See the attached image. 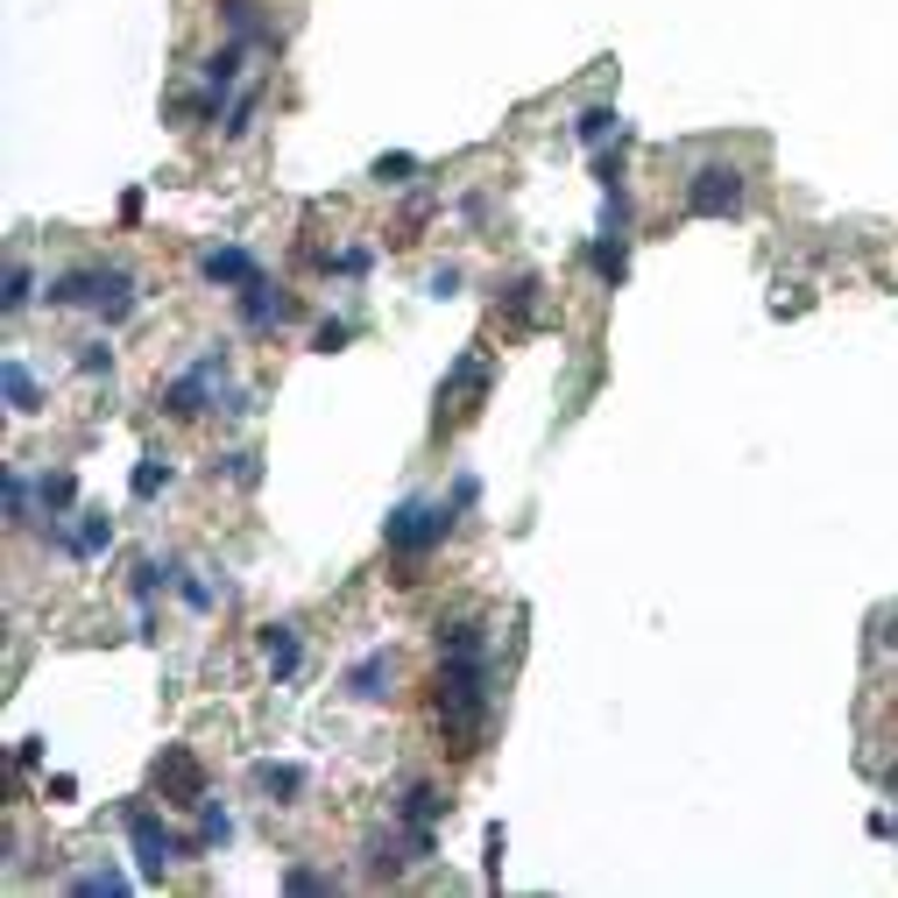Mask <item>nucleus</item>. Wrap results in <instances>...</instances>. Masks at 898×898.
<instances>
[{
	"label": "nucleus",
	"instance_id": "23",
	"mask_svg": "<svg viewBox=\"0 0 898 898\" xmlns=\"http://www.w3.org/2000/svg\"><path fill=\"white\" fill-rule=\"evenodd\" d=\"M411 170H417L411 157H382V163H375V178H382V184H411Z\"/></svg>",
	"mask_w": 898,
	"mask_h": 898
},
{
	"label": "nucleus",
	"instance_id": "6",
	"mask_svg": "<svg viewBox=\"0 0 898 898\" xmlns=\"http://www.w3.org/2000/svg\"><path fill=\"white\" fill-rule=\"evenodd\" d=\"M482 396H488V361L467 354L461 369L446 375V390H438V425H446V417H474V411H482Z\"/></svg>",
	"mask_w": 898,
	"mask_h": 898
},
{
	"label": "nucleus",
	"instance_id": "16",
	"mask_svg": "<svg viewBox=\"0 0 898 898\" xmlns=\"http://www.w3.org/2000/svg\"><path fill=\"white\" fill-rule=\"evenodd\" d=\"M503 304H509V319H524V326H531V319H538V283H531V276H517Z\"/></svg>",
	"mask_w": 898,
	"mask_h": 898
},
{
	"label": "nucleus",
	"instance_id": "28",
	"mask_svg": "<svg viewBox=\"0 0 898 898\" xmlns=\"http://www.w3.org/2000/svg\"><path fill=\"white\" fill-rule=\"evenodd\" d=\"M333 347H347V326H340V319H333V326H319V354H333Z\"/></svg>",
	"mask_w": 898,
	"mask_h": 898
},
{
	"label": "nucleus",
	"instance_id": "22",
	"mask_svg": "<svg viewBox=\"0 0 898 898\" xmlns=\"http://www.w3.org/2000/svg\"><path fill=\"white\" fill-rule=\"evenodd\" d=\"M595 270H602L608 283H623V270H629V262H623V241H602V248H595Z\"/></svg>",
	"mask_w": 898,
	"mask_h": 898
},
{
	"label": "nucleus",
	"instance_id": "9",
	"mask_svg": "<svg viewBox=\"0 0 898 898\" xmlns=\"http://www.w3.org/2000/svg\"><path fill=\"white\" fill-rule=\"evenodd\" d=\"M241 312H248V326H291V319H297V297L270 291V283H248V291H241Z\"/></svg>",
	"mask_w": 898,
	"mask_h": 898
},
{
	"label": "nucleus",
	"instance_id": "1",
	"mask_svg": "<svg viewBox=\"0 0 898 898\" xmlns=\"http://www.w3.org/2000/svg\"><path fill=\"white\" fill-rule=\"evenodd\" d=\"M438 736L453 750H482V729H488V644L474 623H446L438 629Z\"/></svg>",
	"mask_w": 898,
	"mask_h": 898
},
{
	"label": "nucleus",
	"instance_id": "5",
	"mask_svg": "<svg viewBox=\"0 0 898 898\" xmlns=\"http://www.w3.org/2000/svg\"><path fill=\"white\" fill-rule=\"evenodd\" d=\"M157 793H163V807H205V764L191 750H163L157 757Z\"/></svg>",
	"mask_w": 898,
	"mask_h": 898
},
{
	"label": "nucleus",
	"instance_id": "21",
	"mask_svg": "<svg viewBox=\"0 0 898 898\" xmlns=\"http://www.w3.org/2000/svg\"><path fill=\"white\" fill-rule=\"evenodd\" d=\"M163 482H170V467H163V461H142V467H135V482H128V488H135L142 503H149V495H157Z\"/></svg>",
	"mask_w": 898,
	"mask_h": 898
},
{
	"label": "nucleus",
	"instance_id": "17",
	"mask_svg": "<svg viewBox=\"0 0 898 898\" xmlns=\"http://www.w3.org/2000/svg\"><path fill=\"white\" fill-rule=\"evenodd\" d=\"M234 79H241V50H220L213 64H205V85H213V100H220V92L234 85Z\"/></svg>",
	"mask_w": 898,
	"mask_h": 898
},
{
	"label": "nucleus",
	"instance_id": "24",
	"mask_svg": "<svg viewBox=\"0 0 898 898\" xmlns=\"http://www.w3.org/2000/svg\"><path fill=\"white\" fill-rule=\"evenodd\" d=\"M79 891H85V898H113V891H121V877H113V870H92V877H79Z\"/></svg>",
	"mask_w": 898,
	"mask_h": 898
},
{
	"label": "nucleus",
	"instance_id": "18",
	"mask_svg": "<svg viewBox=\"0 0 898 898\" xmlns=\"http://www.w3.org/2000/svg\"><path fill=\"white\" fill-rule=\"evenodd\" d=\"M8 404L14 411H36V375L22 369V361H8Z\"/></svg>",
	"mask_w": 898,
	"mask_h": 898
},
{
	"label": "nucleus",
	"instance_id": "13",
	"mask_svg": "<svg viewBox=\"0 0 898 898\" xmlns=\"http://www.w3.org/2000/svg\"><path fill=\"white\" fill-rule=\"evenodd\" d=\"M438 814H446V799H438L432 786H411V799H404V820H411V828H432Z\"/></svg>",
	"mask_w": 898,
	"mask_h": 898
},
{
	"label": "nucleus",
	"instance_id": "10",
	"mask_svg": "<svg viewBox=\"0 0 898 898\" xmlns=\"http://www.w3.org/2000/svg\"><path fill=\"white\" fill-rule=\"evenodd\" d=\"M205 276L213 283H262V270H255V255H241V248H213V255H205Z\"/></svg>",
	"mask_w": 898,
	"mask_h": 898
},
{
	"label": "nucleus",
	"instance_id": "4",
	"mask_svg": "<svg viewBox=\"0 0 898 898\" xmlns=\"http://www.w3.org/2000/svg\"><path fill=\"white\" fill-rule=\"evenodd\" d=\"M453 531L446 509H432V503H404L390 524H382V538H390V552H432L438 538Z\"/></svg>",
	"mask_w": 898,
	"mask_h": 898
},
{
	"label": "nucleus",
	"instance_id": "29",
	"mask_svg": "<svg viewBox=\"0 0 898 898\" xmlns=\"http://www.w3.org/2000/svg\"><path fill=\"white\" fill-rule=\"evenodd\" d=\"M885 644H898V608H891V616H885Z\"/></svg>",
	"mask_w": 898,
	"mask_h": 898
},
{
	"label": "nucleus",
	"instance_id": "15",
	"mask_svg": "<svg viewBox=\"0 0 898 898\" xmlns=\"http://www.w3.org/2000/svg\"><path fill=\"white\" fill-rule=\"evenodd\" d=\"M226 835H234V820H226V807H213V799H205V820H199V842H191V849H220Z\"/></svg>",
	"mask_w": 898,
	"mask_h": 898
},
{
	"label": "nucleus",
	"instance_id": "26",
	"mask_svg": "<svg viewBox=\"0 0 898 898\" xmlns=\"http://www.w3.org/2000/svg\"><path fill=\"white\" fill-rule=\"evenodd\" d=\"M29 304V270H8V312H22Z\"/></svg>",
	"mask_w": 898,
	"mask_h": 898
},
{
	"label": "nucleus",
	"instance_id": "25",
	"mask_svg": "<svg viewBox=\"0 0 898 898\" xmlns=\"http://www.w3.org/2000/svg\"><path fill=\"white\" fill-rule=\"evenodd\" d=\"M71 503V474H50L43 482V509H64Z\"/></svg>",
	"mask_w": 898,
	"mask_h": 898
},
{
	"label": "nucleus",
	"instance_id": "27",
	"mask_svg": "<svg viewBox=\"0 0 898 898\" xmlns=\"http://www.w3.org/2000/svg\"><path fill=\"white\" fill-rule=\"evenodd\" d=\"M283 885H291V891H326V877H319V870H291Z\"/></svg>",
	"mask_w": 898,
	"mask_h": 898
},
{
	"label": "nucleus",
	"instance_id": "19",
	"mask_svg": "<svg viewBox=\"0 0 898 898\" xmlns=\"http://www.w3.org/2000/svg\"><path fill=\"white\" fill-rule=\"evenodd\" d=\"M107 545H113V524L107 517H85L79 538H71V552H107Z\"/></svg>",
	"mask_w": 898,
	"mask_h": 898
},
{
	"label": "nucleus",
	"instance_id": "14",
	"mask_svg": "<svg viewBox=\"0 0 898 898\" xmlns=\"http://www.w3.org/2000/svg\"><path fill=\"white\" fill-rule=\"evenodd\" d=\"M262 644H270V665H276V679H291L297 673V637H291V629H270V637H262Z\"/></svg>",
	"mask_w": 898,
	"mask_h": 898
},
{
	"label": "nucleus",
	"instance_id": "8",
	"mask_svg": "<svg viewBox=\"0 0 898 898\" xmlns=\"http://www.w3.org/2000/svg\"><path fill=\"white\" fill-rule=\"evenodd\" d=\"M213 375H220V354H205L184 382H170V390H163V411L170 417H199L205 411V382H213Z\"/></svg>",
	"mask_w": 898,
	"mask_h": 898
},
{
	"label": "nucleus",
	"instance_id": "11",
	"mask_svg": "<svg viewBox=\"0 0 898 898\" xmlns=\"http://www.w3.org/2000/svg\"><path fill=\"white\" fill-rule=\"evenodd\" d=\"M382 679H390V652H369V658L354 665V679H347V686H354L361 700H382V694H390V686H382Z\"/></svg>",
	"mask_w": 898,
	"mask_h": 898
},
{
	"label": "nucleus",
	"instance_id": "7",
	"mask_svg": "<svg viewBox=\"0 0 898 898\" xmlns=\"http://www.w3.org/2000/svg\"><path fill=\"white\" fill-rule=\"evenodd\" d=\"M128 835H135V856H142V877H163V864H170V856H191V849L178 842V835H170L163 820L149 814V807H135V814H128Z\"/></svg>",
	"mask_w": 898,
	"mask_h": 898
},
{
	"label": "nucleus",
	"instance_id": "30",
	"mask_svg": "<svg viewBox=\"0 0 898 898\" xmlns=\"http://www.w3.org/2000/svg\"><path fill=\"white\" fill-rule=\"evenodd\" d=\"M891 793H898V764H891Z\"/></svg>",
	"mask_w": 898,
	"mask_h": 898
},
{
	"label": "nucleus",
	"instance_id": "20",
	"mask_svg": "<svg viewBox=\"0 0 898 898\" xmlns=\"http://www.w3.org/2000/svg\"><path fill=\"white\" fill-rule=\"evenodd\" d=\"M608 128H616V113H608V107H587L581 121H573V135H581V142H602Z\"/></svg>",
	"mask_w": 898,
	"mask_h": 898
},
{
	"label": "nucleus",
	"instance_id": "3",
	"mask_svg": "<svg viewBox=\"0 0 898 898\" xmlns=\"http://www.w3.org/2000/svg\"><path fill=\"white\" fill-rule=\"evenodd\" d=\"M50 297H57V304H100L107 319H128V312H135V283H128L121 270H85V276H64Z\"/></svg>",
	"mask_w": 898,
	"mask_h": 898
},
{
	"label": "nucleus",
	"instance_id": "12",
	"mask_svg": "<svg viewBox=\"0 0 898 898\" xmlns=\"http://www.w3.org/2000/svg\"><path fill=\"white\" fill-rule=\"evenodd\" d=\"M255 786L276 793V799H297L304 793V771H297V764H255Z\"/></svg>",
	"mask_w": 898,
	"mask_h": 898
},
{
	"label": "nucleus",
	"instance_id": "2",
	"mask_svg": "<svg viewBox=\"0 0 898 898\" xmlns=\"http://www.w3.org/2000/svg\"><path fill=\"white\" fill-rule=\"evenodd\" d=\"M743 205V170L736 163H700L694 178H686V213L694 220H729Z\"/></svg>",
	"mask_w": 898,
	"mask_h": 898
}]
</instances>
